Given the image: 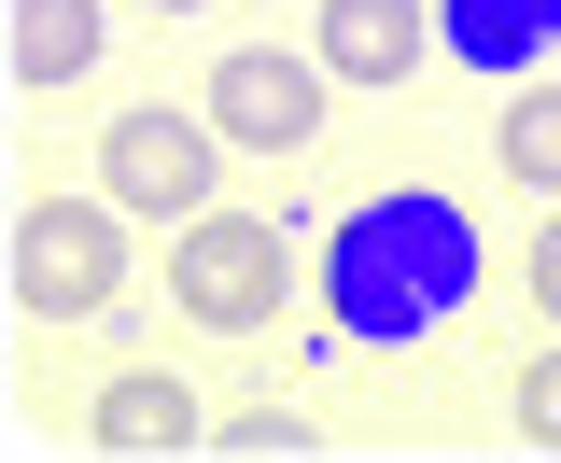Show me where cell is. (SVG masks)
<instances>
[{"label":"cell","mask_w":561,"mask_h":463,"mask_svg":"<svg viewBox=\"0 0 561 463\" xmlns=\"http://www.w3.org/2000/svg\"><path fill=\"white\" fill-rule=\"evenodd\" d=\"M84 450L169 463V450H210V421H197V394H183L169 365H127V380H99V407H84Z\"/></svg>","instance_id":"6"},{"label":"cell","mask_w":561,"mask_h":463,"mask_svg":"<svg viewBox=\"0 0 561 463\" xmlns=\"http://www.w3.org/2000/svg\"><path fill=\"white\" fill-rule=\"evenodd\" d=\"M323 84H337L323 57H280V43H225L197 99H210V127L239 140V155H309V140H323Z\"/></svg>","instance_id":"5"},{"label":"cell","mask_w":561,"mask_h":463,"mask_svg":"<svg viewBox=\"0 0 561 463\" xmlns=\"http://www.w3.org/2000/svg\"><path fill=\"white\" fill-rule=\"evenodd\" d=\"M435 43L478 70V84H519V70L561 57V0H435Z\"/></svg>","instance_id":"8"},{"label":"cell","mask_w":561,"mask_h":463,"mask_svg":"<svg viewBox=\"0 0 561 463\" xmlns=\"http://www.w3.org/2000/svg\"><path fill=\"white\" fill-rule=\"evenodd\" d=\"M0 70H14V99H57L99 70V0H14L0 14Z\"/></svg>","instance_id":"9"},{"label":"cell","mask_w":561,"mask_h":463,"mask_svg":"<svg viewBox=\"0 0 561 463\" xmlns=\"http://www.w3.org/2000/svg\"><path fill=\"white\" fill-rule=\"evenodd\" d=\"M210 450H295V407H239V421H225Z\"/></svg>","instance_id":"12"},{"label":"cell","mask_w":561,"mask_h":463,"mask_svg":"<svg viewBox=\"0 0 561 463\" xmlns=\"http://www.w3.org/2000/svg\"><path fill=\"white\" fill-rule=\"evenodd\" d=\"M505 421H519L534 450H561V351H534V365H519V394H505Z\"/></svg>","instance_id":"11"},{"label":"cell","mask_w":561,"mask_h":463,"mask_svg":"<svg viewBox=\"0 0 561 463\" xmlns=\"http://www.w3.org/2000/svg\"><path fill=\"white\" fill-rule=\"evenodd\" d=\"M491 155H505L519 197H561V84H519V99L491 113Z\"/></svg>","instance_id":"10"},{"label":"cell","mask_w":561,"mask_h":463,"mask_svg":"<svg viewBox=\"0 0 561 463\" xmlns=\"http://www.w3.org/2000/svg\"><path fill=\"white\" fill-rule=\"evenodd\" d=\"M210 169H225V127L210 113H169V99H140V113H113L99 127V197L113 211H210Z\"/></svg>","instance_id":"4"},{"label":"cell","mask_w":561,"mask_h":463,"mask_svg":"<svg viewBox=\"0 0 561 463\" xmlns=\"http://www.w3.org/2000/svg\"><path fill=\"white\" fill-rule=\"evenodd\" d=\"M309 57L337 70V84H408L435 57V0H323V43Z\"/></svg>","instance_id":"7"},{"label":"cell","mask_w":561,"mask_h":463,"mask_svg":"<svg viewBox=\"0 0 561 463\" xmlns=\"http://www.w3.org/2000/svg\"><path fill=\"white\" fill-rule=\"evenodd\" d=\"M154 14H210V0H154Z\"/></svg>","instance_id":"14"},{"label":"cell","mask_w":561,"mask_h":463,"mask_svg":"<svg viewBox=\"0 0 561 463\" xmlns=\"http://www.w3.org/2000/svg\"><path fill=\"white\" fill-rule=\"evenodd\" d=\"M127 295V211L113 197H28L14 211V309L28 324H84Z\"/></svg>","instance_id":"3"},{"label":"cell","mask_w":561,"mask_h":463,"mask_svg":"<svg viewBox=\"0 0 561 463\" xmlns=\"http://www.w3.org/2000/svg\"><path fill=\"white\" fill-rule=\"evenodd\" d=\"M323 309H337V337H365V351H408V337L463 324V309H478V225L435 197V183L351 197L337 239H323Z\"/></svg>","instance_id":"1"},{"label":"cell","mask_w":561,"mask_h":463,"mask_svg":"<svg viewBox=\"0 0 561 463\" xmlns=\"http://www.w3.org/2000/svg\"><path fill=\"white\" fill-rule=\"evenodd\" d=\"M534 309H548V324H561V211H548V225H534Z\"/></svg>","instance_id":"13"},{"label":"cell","mask_w":561,"mask_h":463,"mask_svg":"<svg viewBox=\"0 0 561 463\" xmlns=\"http://www.w3.org/2000/svg\"><path fill=\"white\" fill-rule=\"evenodd\" d=\"M169 295H183V324L210 337H267L280 324V295H295V253H280V225L267 211H183V239H169Z\"/></svg>","instance_id":"2"}]
</instances>
